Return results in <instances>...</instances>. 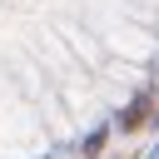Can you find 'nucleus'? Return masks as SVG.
Returning a JSON list of instances; mask_svg holds the SVG:
<instances>
[{"label": "nucleus", "mask_w": 159, "mask_h": 159, "mask_svg": "<svg viewBox=\"0 0 159 159\" xmlns=\"http://www.w3.org/2000/svg\"><path fill=\"white\" fill-rule=\"evenodd\" d=\"M144 114H149V99H134V104H129V109H124V124H129V129H134V124H139V119H144Z\"/></svg>", "instance_id": "nucleus-1"}]
</instances>
